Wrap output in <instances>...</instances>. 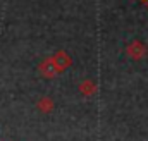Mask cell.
I'll return each instance as SVG.
<instances>
[{
	"label": "cell",
	"mask_w": 148,
	"mask_h": 141,
	"mask_svg": "<svg viewBox=\"0 0 148 141\" xmlns=\"http://www.w3.org/2000/svg\"><path fill=\"white\" fill-rule=\"evenodd\" d=\"M67 64H69V59H67V57L60 52V53L57 55V69H64Z\"/></svg>",
	"instance_id": "obj_1"
},
{
	"label": "cell",
	"mask_w": 148,
	"mask_h": 141,
	"mask_svg": "<svg viewBox=\"0 0 148 141\" xmlns=\"http://www.w3.org/2000/svg\"><path fill=\"white\" fill-rule=\"evenodd\" d=\"M140 47H141V45L136 41V43H133V45L127 48V52H131L133 57H140V55H141V48H140Z\"/></svg>",
	"instance_id": "obj_2"
},
{
	"label": "cell",
	"mask_w": 148,
	"mask_h": 141,
	"mask_svg": "<svg viewBox=\"0 0 148 141\" xmlns=\"http://www.w3.org/2000/svg\"><path fill=\"white\" fill-rule=\"evenodd\" d=\"M41 70H43L45 76H53V74H55V69H53L52 62H45V64L41 66Z\"/></svg>",
	"instance_id": "obj_3"
},
{
	"label": "cell",
	"mask_w": 148,
	"mask_h": 141,
	"mask_svg": "<svg viewBox=\"0 0 148 141\" xmlns=\"http://www.w3.org/2000/svg\"><path fill=\"white\" fill-rule=\"evenodd\" d=\"M141 2H143V3H145V5L148 7V0H141Z\"/></svg>",
	"instance_id": "obj_4"
}]
</instances>
